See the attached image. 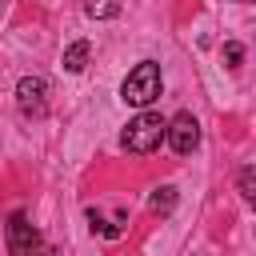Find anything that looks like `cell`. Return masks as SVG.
Here are the masks:
<instances>
[{
    "label": "cell",
    "mask_w": 256,
    "mask_h": 256,
    "mask_svg": "<svg viewBox=\"0 0 256 256\" xmlns=\"http://www.w3.org/2000/svg\"><path fill=\"white\" fill-rule=\"evenodd\" d=\"M160 88H164L160 64H156V60H140V64H136V68L124 76V84H120V100L144 112V108H148V104L160 96Z\"/></svg>",
    "instance_id": "obj_1"
},
{
    "label": "cell",
    "mask_w": 256,
    "mask_h": 256,
    "mask_svg": "<svg viewBox=\"0 0 256 256\" xmlns=\"http://www.w3.org/2000/svg\"><path fill=\"white\" fill-rule=\"evenodd\" d=\"M164 116L160 112H136L132 120H128V128H124V136H120V144H124V152H132V156H148V152H156L160 148V140H164Z\"/></svg>",
    "instance_id": "obj_2"
},
{
    "label": "cell",
    "mask_w": 256,
    "mask_h": 256,
    "mask_svg": "<svg viewBox=\"0 0 256 256\" xmlns=\"http://www.w3.org/2000/svg\"><path fill=\"white\" fill-rule=\"evenodd\" d=\"M4 240H8V252H12V256H36V252L44 248V244H40V232H36V224H32L24 212H12V216H8Z\"/></svg>",
    "instance_id": "obj_3"
},
{
    "label": "cell",
    "mask_w": 256,
    "mask_h": 256,
    "mask_svg": "<svg viewBox=\"0 0 256 256\" xmlns=\"http://www.w3.org/2000/svg\"><path fill=\"white\" fill-rule=\"evenodd\" d=\"M164 140L172 144V152H176V156L196 152V144H200V120H196L192 112H176V116L164 124Z\"/></svg>",
    "instance_id": "obj_4"
},
{
    "label": "cell",
    "mask_w": 256,
    "mask_h": 256,
    "mask_svg": "<svg viewBox=\"0 0 256 256\" xmlns=\"http://www.w3.org/2000/svg\"><path fill=\"white\" fill-rule=\"evenodd\" d=\"M16 108L24 116H44L48 112V80L44 76H20V84H16Z\"/></svg>",
    "instance_id": "obj_5"
},
{
    "label": "cell",
    "mask_w": 256,
    "mask_h": 256,
    "mask_svg": "<svg viewBox=\"0 0 256 256\" xmlns=\"http://www.w3.org/2000/svg\"><path fill=\"white\" fill-rule=\"evenodd\" d=\"M88 56H92V44L88 40H76V44H68V52H64V72H84L88 68Z\"/></svg>",
    "instance_id": "obj_6"
},
{
    "label": "cell",
    "mask_w": 256,
    "mask_h": 256,
    "mask_svg": "<svg viewBox=\"0 0 256 256\" xmlns=\"http://www.w3.org/2000/svg\"><path fill=\"white\" fill-rule=\"evenodd\" d=\"M148 204H152V212L168 216V212L176 208V188H172V184H160V188L152 192V200H148Z\"/></svg>",
    "instance_id": "obj_7"
},
{
    "label": "cell",
    "mask_w": 256,
    "mask_h": 256,
    "mask_svg": "<svg viewBox=\"0 0 256 256\" xmlns=\"http://www.w3.org/2000/svg\"><path fill=\"white\" fill-rule=\"evenodd\" d=\"M88 224H92V232H100V236H108V240H116V236H124V224H108L96 208H88Z\"/></svg>",
    "instance_id": "obj_8"
},
{
    "label": "cell",
    "mask_w": 256,
    "mask_h": 256,
    "mask_svg": "<svg viewBox=\"0 0 256 256\" xmlns=\"http://www.w3.org/2000/svg\"><path fill=\"white\" fill-rule=\"evenodd\" d=\"M84 12H88L92 20H112V16L120 12V0H88Z\"/></svg>",
    "instance_id": "obj_9"
},
{
    "label": "cell",
    "mask_w": 256,
    "mask_h": 256,
    "mask_svg": "<svg viewBox=\"0 0 256 256\" xmlns=\"http://www.w3.org/2000/svg\"><path fill=\"white\" fill-rule=\"evenodd\" d=\"M240 196H244L248 204L256 200V168H252V164H248V168H240Z\"/></svg>",
    "instance_id": "obj_10"
},
{
    "label": "cell",
    "mask_w": 256,
    "mask_h": 256,
    "mask_svg": "<svg viewBox=\"0 0 256 256\" xmlns=\"http://www.w3.org/2000/svg\"><path fill=\"white\" fill-rule=\"evenodd\" d=\"M240 60H244V44L228 40V44H224V64H228V68H240Z\"/></svg>",
    "instance_id": "obj_11"
},
{
    "label": "cell",
    "mask_w": 256,
    "mask_h": 256,
    "mask_svg": "<svg viewBox=\"0 0 256 256\" xmlns=\"http://www.w3.org/2000/svg\"><path fill=\"white\" fill-rule=\"evenodd\" d=\"M36 256H60V252H56V248H48V244H44V248H40V252H36Z\"/></svg>",
    "instance_id": "obj_12"
}]
</instances>
